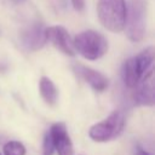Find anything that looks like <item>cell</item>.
<instances>
[{
	"label": "cell",
	"mask_w": 155,
	"mask_h": 155,
	"mask_svg": "<svg viewBox=\"0 0 155 155\" xmlns=\"http://www.w3.org/2000/svg\"><path fill=\"white\" fill-rule=\"evenodd\" d=\"M153 63H154V47L151 46L147 47L138 54L126 59L121 69L122 81L125 86L133 88L140 81V79L150 69H153Z\"/></svg>",
	"instance_id": "1"
},
{
	"label": "cell",
	"mask_w": 155,
	"mask_h": 155,
	"mask_svg": "<svg viewBox=\"0 0 155 155\" xmlns=\"http://www.w3.org/2000/svg\"><path fill=\"white\" fill-rule=\"evenodd\" d=\"M75 52L88 61H96L103 57L108 51L107 39L96 30H84L73 39Z\"/></svg>",
	"instance_id": "2"
},
{
	"label": "cell",
	"mask_w": 155,
	"mask_h": 155,
	"mask_svg": "<svg viewBox=\"0 0 155 155\" xmlns=\"http://www.w3.org/2000/svg\"><path fill=\"white\" fill-rule=\"evenodd\" d=\"M97 15L101 24L113 31L120 33L124 30L126 19V1L125 0H98Z\"/></svg>",
	"instance_id": "3"
},
{
	"label": "cell",
	"mask_w": 155,
	"mask_h": 155,
	"mask_svg": "<svg viewBox=\"0 0 155 155\" xmlns=\"http://www.w3.org/2000/svg\"><path fill=\"white\" fill-rule=\"evenodd\" d=\"M147 22V1L145 0H130L126 5V19L124 30L127 38L138 42L143 39L145 33Z\"/></svg>",
	"instance_id": "4"
},
{
	"label": "cell",
	"mask_w": 155,
	"mask_h": 155,
	"mask_svg": "<svg viewBox=\"0 0 155 155\" xmlns=\"http://www.w3.org/2000/svg\"><path fill=\"white\" fill-rule=\"evenodd\" d=\"M125 128V116L120 110L111 111L104 120L91 126L88 136L97 143H105L117 138Z\"/></svg>",
	"instance_id": "5"
},
{
	"label": "cell",
	"mask_w": 155,
	"mask_h": 155,
	"mask_svg": "<svg viewBox=\"0 0 155 155\" xmlns=\"http://www.w3.org/2000/svg\"><path fill=\"white\" fill-rule=\"evenodd\" d=\"M46 41H50L57 50L67 56H75V50L73 46V39L70 38L68 30L62 25H52L45 28Z\"/></svg>",
	"instance_id": "6"
},
{
	"label": "cell",
	"mask_w": 155,
	"mask_h": 155,
	"mask_svg": "<svg viewBox=\"0 0 155 155\" xmlns=\"http://www.w3.org/2000/svg\"><path fill=\"white\" fill-rule=\"evenodd\" d=\"M133 99L138 105L153 107L155 103V90H154V69H150L140 81L133 87Z\"/></svg>",
	"instance_id": "7"
},
{
	"label": "cell",
	"mask_w": 155,
	"mask_h": 155,
	"mask_svg": "<svg viewBox=\"0 0 155 155\" xmlns=\"http://www.w3.org/2000/svg\"><path fill=\"white\" fill-rule=\"evenodd\" d=\"M50 132L52 134L54 151H57L58 155H74L73 142L63 122L53 124L50 128Z\"/></svg>",
	"instance_id": "8"
},
{
	"label": "cell",
	"mask_w": 155,
	"mask_h": 155,
	"mask_svg": "<svg viewBox=\"0 0 155 155\" xmlns=\"http://www.w3.org/2000/svg\"><path fill=\"white\" fill-rule=\"evenodd\" d=\"M74 70L78 74V76H80V79H82L85 82H87L94 91L102 92V91L107 90L108 79L102 73H99L90 67L79 64V63L74 65Z\"/></svg>",
	"instance_id": "9"
},
{
	"label": "cell",
	"mask_w": 155,
	"mask_h": 155,
	"mask_svg": "<svg viewBox=\"0 0 155 155\" xmlns=\"http://www.w3.org/2000/svg\"><path fill=\"white\" fill-rule=\"evenodd\" d=\"M23 45L29 50H39L46 42L45 28L40 23H35L27 28L22 34Z\"/></svg>",
	"instance_id": "10"
},
{
	"label": "cell",
	"mask_w": 155,
	"mask_h": 155,
	"mask_svg": "<svg viewBox=\"0 0 155 155\" xmlns=\"http://www.w3.org/2000/svg\"><path fill=\"white\" fill-rule=\"evenodd\" d=\"M39 91L42 97V99L48 105H56L58 99V91L54 86V84L46 76H42L39 82Z\"/></svg>",
	"instance_id": "11"
},
{
	"label": "cell",
	"mask_w": 155,
	"mask_h": 155,
	"mask_svg": "<svg viewBox=\"0 0 155 155\" xmlns=\"http://www.w3.org/2000/svg\"><path fill=\"white\" fill-rule=\"evenodd\" d=\"M4 155H25V147L18 140H10L2 147Z\"/></svg>",
	"instance_id": "12"
},
{
	"label": "cell",
	"mask_w": 155,
	"mask_h": 155,
	"mask_svg": "<svg viewBox=\"0 0 155 155\" xmlns=\"http://www.w3.org/2000/svg\"><path fill=\"white\" fill-rule=\"evenodd\" d=\"M41 153L42 155H53L54 153V145H53V139L50 130L45 133L44 139H42V147H41Z\"/></svg>",
	"instance_id": "13"
},
{
	"label": "cell",
	"mask_w": 155,
	"mask_h": 155,
	"mask_svg": "<svg viewBox=\"0 0 155 155\" xmlns=\"http://www.w3.org/2000/svg\"><path fill=\"white\" fill-rule=\"evenodd\" d=\"M71 4L76 11H82L85 8V0H71Z\"/></svg>",
	"instance_id": "14"
},
{
	"label": "cell",
	"mask_w": 155,
	"mask_h": 155,
	"mask_svg": "<svg viewBox=\"0 0 155 155\" xmlns=\"http://www.w3.org/2000/svg\"><path fill=\"white\" fill-rule=\"evenodd\" d=\"M133 155H151V154L149 151H147L145 149H143L142 147L137 145L136 149H134V151H133Z\"/></svg>",
	"instance_id": "15"
},
{
	"label": "cell",
	"mask_w": 155,
	"mask_h": 155,
	"mask_svg": "<svg viewBox=\"0 0 155 155\" xmlns=\"http://www.w3.org/2000/svg\"><path fill=\"white\" fill-rule=\"evenodd\" d=\"M13 2H16V4H22L23 1H25V0H12Z\"/></svg>",
	"instance_id": "16"
},
{
	"label": "cell",
	"mask_w": 155,
	"mask_h": 155,
	"mask_svg": "<svg viewBox=\"0 0 155 155\" xmlns=\"http://www.w3.org/2000/svg\"><path fill=\"white\" fill-rule=\"evenodd\" d=\"M0 155H2V154H1V153H0Z\"/></svg>",
	"instance_id": "17"
}]
</instances>
